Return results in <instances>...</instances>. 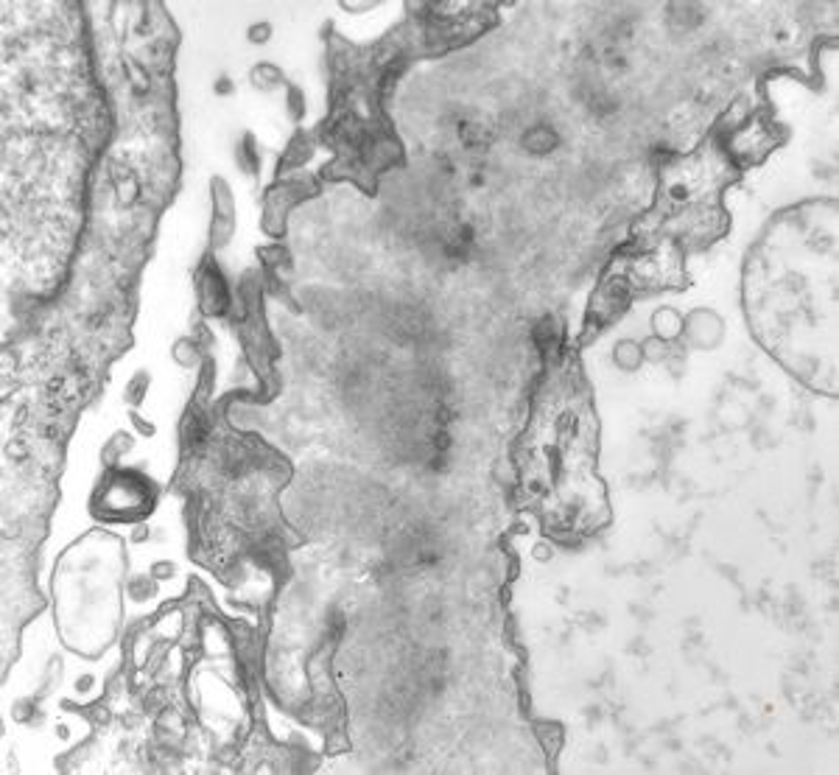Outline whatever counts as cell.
I'll return each instance as SVG.
<instances>
[{
  "label": "cell",
  "instance_id": "obj_11",
  "mask_svg": "<svg viewBox=\"0 0 839 775\" xmlns=\"http://www.w3.org/2000/svg\"><path fill=\"white\" fill-rule=\"evenodd\" d=\"M151 594H154V576H132V583H129V597L132 599L143 602Z\"/></svg>",
  "mask_w": 839,
  "mask_h": 775
},
{
  "label": "cell",
  "instance_id": "obj_2",
  "mask_svg": "<svg viewBox=\"0 0 839 775\" xmlns=\"http://www.w3.org/2000/svg\"><path fill=\"white\" fill-rule=\"evenodd\" d=\"M199 306L207 317H224L230 311V306L235 303L230 297L227 280L222 274V269L213 263V258H207L199 269Z\"/></svg>",
  "mask_w": 839,
  "mask_h": 775
},
{
  "label": "cell",
  "instance_id": "obj_1",
  "mask_svg": "<svg viewBox=\"0 0 839 775\" xmlns=\"http://www.w3.org/2000/svg\"><path fill=\"white\" fill-rule=\"evenodd\" d=\"M107 504V512L115 518H126V515H140L146 510L149 501V484L143 481V476L138 473H115L113 481L103 488V496L98 499Z\"/></svg>",
  "mask_w": 839,
  "mask_h": 775
},
{
  "label": "cell",
  "instance_id": "obj_13",
  "mask_svg": "<svg viewBox=\"0 0 839 775\" xmlns=\"http://www.w3.org/2000/svg\"><path fill=\"white\" fill-rule=\"evenodd\" d=\"M288 110H291V115L299 121L302 118V112H305V101H302V92L297 90V87H288Z\"/></svg>",
  "mask_w": 839,
  "mask_h": 775
},
{
  "label": "cell",
  "instance_id": "obj_12",
  "mask_svg": "<svg viewBox=\"0 0 839 775\" xmlns=\"http://www.w3.org/2000/svg\"><path fill=\"white\" fill-rule=\"evenodd\" d=\"M146 386H149V375H146V372H138V375L129 381V386H126V401L140 403L143 395H146Z\"/></svg>",
  "mask_w": 839,
  "mask_h": 775
},
{
  "label": "cell",
  "instance_id": "obj_14",
  "mask_svg": "<svg viewBox=\"0 0 839 775\" xmlns=\"http://www.w3.org/2000/svg\"><path fill=\"white\" fill-rule=\"evenodd\" d=\"M269 37H272V26H269V23H258V26L249 28V42H255V45L266 42Z\"/></svg>",
  "mask_w": 839,
  "mask_h": 775
},
{
  "label": "cell",
  "instance_id": "obj_5",
  "mask_svg": "<svg viewBox=\"0 0 839 775\" xmlns=\"http://www.w3.org/2000/svg\"><path fill=\"white\" fill-rule=\"evenodd\" d=\"M652 328H655V336H658L661 342H674V339L683 333L686 322H683V317H680L677 311L661 308V311L655 314V319H652Z\"/></svg>",
  "mask_w": 839,
  "mask_h": 775
},
{
  "label": "cell",
  "instance_id": "obj_6",
  "mask_svg": "<svg viewBox=\"0 0 839 775\" xmlns=\"http://www.w3.org/2000/svg\"><path fill=\"white\" fill-rule=\"evenodd\" d=\"M249 76H252V84H255L258 90H266V92L283 84V73H280V67H274V65H269V62L255 65Z\"/></svg>",
  "mask_w": 839,
  "mask_h": 775
},
{
  "label": "cell",
  "instance_id": "obj_4",
  "mask_svg": "<svg viewBox=\"0 0 839 775\" xmlns=\"http://www.w3.org/2000/svg\"><path fill=\"white\" fill-rule=\"evenodd\" d=\"M310 151H313V146H310L308 132H297V135H294V140L288 143V149H285L283 160H280V174H283V171H291V168L305 165V162H308V157H310Z\"/></svg>",
  "mask_w": 839,
  "mask_h": 775
},
{
  "label": "cell",
  "instance_id": "obj_16",
  "mask_svg": "<svg viewBox=\"0 0 839 775\" xmlns=\"http://www.w3.org/2000/svg\"><path fill=\"white\" fill-rule=\"evenodd\" d=\"M132 420H135V428H138V431H140V434H146V437H151V434H154V426H151V423H146V420H140V417H138V415H135V417H132Z\"/></svg>",
  "mask_w": 839,
  "mask_h": 775
},
{
  "label": "cell",
  "instance_id": "obj_8",
  "mask_svg": "<svg viewBox=\"0 0 839 775\" xmlns=\"http://www.w3.org/2000/svg\"><path fill=\"white\" fill-rule=\"evenodd\" d=\"M174 361L179 367H196L199 364V342H190V339H179L174 344Z\"/></svg>",
  "mask_w": 839,
  "mask_h": 775
},
{
  "label": "cell",
  "instance_id": "obj_3",
  "mask_svg": "<svg viewBox=\"0 0 839 775\" xmlns=\"http://www.w3.org/2000/svg\"><path fill=\"white\" fill-rule=\"evenodd\" d=\"M683 331L688 333V339H691L694 344L711 347V344L719 339L722 325H719V317H716V314H711V311H694V314L688 317V325H686Z\"/></svg>",
  "mask_w": 839,
  "mask_h": 775
},
{
  "label": "cell",
  "instance_id": "obj_10",
  "mask_svg": "<svg viewBox=\"0 0 839 775\" xmlns=\"http://www.w3.org/2000/svg\"><path fill=\"white\" fill-rule=\"evenodd\" d=\"M129 448H132V440H129L124 431H121V434H115V437L110 440V445L103 448V462L115 465V462H118V459H121V456H124Z\"/></svg>",
  "mask_w": 839,
  "mask_h": 775
},
{
  "label": "cell",
  "instance_id": "obj_9",
  "mask_svg": "<svg viewBox=\"0 0 839 775\" xmlns=\"http://www.w3.org/2000/svg\"><path fill=\"white\" fill-rule=\"evenodd\" d=\"M238 162H241V168H244V171H249V174H255V171H258V146H255L252 135H247V138H244V143L238 146Z\"/></svg>",
  "mask_w": 839,
  "mask_h": 775
},
{
  "label": "cell",
  "instance_id": "obj_7",
  "mask_svg": "<svg viewBox=\"0 0 839 775\" xmlns=\"http://www.w3.org/2000/svg\"><path fill=\"white\" fill-rule=\"evenodd\" d=\"M613 358H615V364L624 367V369H636V367H641L644 353H641V344H636V342H618Z\"/></svg>",
  "mask_w": 839,
  "mask_h": 775
},
{
  "label": "cell",
  "instance_id": "obj_15",
  "mask_svg": "<svg viewBox=\"0 0 839 775\" xmlns=\"http://www.w3.org/2000/svg\"><path fill=\"white\" fill-rule=\"evenodd\" d=\"M151 576H154V579H168V576H174V565H171V562H157V565L151 568Z\"/></svg>",
  "mask_w": 839,
  "mask_h": 775
}]
</instances>
